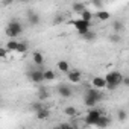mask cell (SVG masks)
<instances>
[{"mask_svg": "<svg viewBox=\"0 0 129 129\" xmlns=\"http://www.w3.org/2000/svg\"><path fill=\"white\" fill-rule=\"evenodd\" d=\"M27 23L30 24V26H38L40 24V21H41V18H40V15L35 12V11H27Z\"/></svg>", "mask_w": 129, "mask_h": 129, "instance_id": "9", "label": "cell"}, {"mask_svg": "<svg viewBox=\"0 0 129 129\" xmlns=\"http://www.w3.org/2000/svg\"><path fill=\"white\" fill-rule=\"evenodd\" d=\"M109 40H111V43H114V44H117V43H121V37H120V34H112L111 37H109Z\"/></svg>", "mask_w": 129, "mask_h": 129, "instance_id": "28", "label": "cell"}, {"mask_svg": "<svg viewBox=\"0 0 129 129\" xmlns=\"http://www.w3.org/2000/svg\"><path fill=\"white\" fill-rule=\"evenodd\" d=\"M102 115V112L99 111V109H94V108H91L90 111H88V114H87V117H85V121H87V124L88 126H94L96 124V121H97V118Z\"/></svg>", "mask_w": 129, "mask_h": 129, "instance_id": "4", "label": "cell"}, {"mask_svg": "<svg viewBox=\"0 0 129 129\" xmlns=\"http://www.w3.org/2000/svg\"><path fill=\"white\" fill-rule=\"evenodd\" d=\"M67 79H69L72 84H79L81 79H82V75H81V72H78V70H69V72H67Z\"/></svg>", "mask_w": 129, "mask_h": 129, "instance_id": "8", "label": "cell"}, {"mask_svg": "<svg viewBox=\"0 0 129 129\" xmlns=\"http://www.w3.org/2000/svg\"><path fill=\"white\" fill-rule=\"evenodd\" d=\"M82 38H84L85 41H88V43H90V41H94V40H96V32H93V30L90 29V30H87V32L82 35Z\"/></svg>", "mask_w": 129, "mask_h": 129, "instance_id": "21", "label": "cell"}, {"mask_svg": "<svg viewBox=\"0 0 129 129\" xmlns=\"http://www.w3.org/2000/svg\"><path fill=\"white\" fill-rule=\"evenodd\" d=\"M58 127H61V129H72V124L70 123H61V124H58Z\"/></svg>", "mask_w": 129, "mask_h": 129, "instance_id": "32", "label": "cell"}, {"mask_svg": "<svg viewBox=\"0 0 129 129\" xmlns=\"http://www.w3.org/2000/svg\"><path fill=\"white\" fill-rule=\"evenodd\" d=\"M49 97H50L49 90H47L46 87H40V88H38V99H40L41 102H44V100L49 99Z\"/></svg>", "mask_w": 129, "mask_h": 129, "instance_id": "13", "label": "cell"}, {"mask_svg": "<svg viewBox=\"0 0 129 129\" xmlns=\"http://www.w3.org/2000/svg\"><path fill=\"white\" fill-rule=\"evenodd\" d=\"M121 78L123 75L120 72H109L103 79H105V88L106 90H115L118 85H121Z\"/></svg>", "mask_w": 129, "mask_h": 129, "instance_id": "1", "label": "cell"}, {"mask_svg": "<svg viewBox=\"0 0 129 129\" xmlns=\"http://www.w3.org/2000/svg\"><path fill=\"white\" fill-rule=\"evenodd\" d=\"M93 87H96V88H99V90L105 88V79H103V78H100V76L93 78Z\"/></svg>", "mask_w": 129, "mask_h": 129, "instance_id": "18", "label": "cell"}, {"mask_svg": "<svg viewBox=\"0 0 129 129\" xmlns=\"http://www.w3.org/2000/svg\"><path fill=\"white\" fill-rule=\"evenodd\" d=\"M9 55V50L6 49V47H0V59H3V58H6Z\"/></svg>", "mask_w": 129, "mask_h": 129, "instance_id": "30", "label": "cell"}, {"mask_svg": "<svg viewBox=\"0 0 129 129\" xmlns=\"http://www.w3.org/2000/svg\"><path fill=\"white\" fill-rule=\"evenodd\" d=\"M112 29H114L115 34H121V32L124 30V23H123L121 20H115V21L112 23Z\"/></svg>", "mask_w": 129, "mask_h": 129, "instance_id": "15", "label": "cell"}, {"mask_svg": "<svg viewBox=\"0 0 129 129\" xmlns=\"http://www.w3.org/2000/svg\"><path fill=\"white\" fill-rule=\"evenodd\" d=\"M15 0H2V3L3 5H11V3H14Z\"/></svg>", "mask_w": 129, "mask_h": 129, "instance_id": "34", "label": "cell"}, {"mask_svg": "<svg viewBox=\"0 0 129 129\" xmlns=\"http://www.w3.org/2000/svg\"><path fill=\"white\" fill-rule=\"evenodd\" d=\"M117 118H118L120 121H124V120L127 118V112H126V109H118V111H117Z\"/></svg>", "mask_w": 129, "mask_h": 129, "instance_id": "26", "label": "cell"}, {"mask_svg": "<svg viewBox=\"0 0 129 129\" xmlns=\"http://www.w3.org/2000/svg\"><path fill=\"white\" fill-rule=\"evenodd\" d=\"M121 85L129 87V78H127V76H123V78H121Z\"/></svg>", "mask_w": 129, "mask_h": 129, "instance_id": "33", "label": "cell"}, {"mask_svg": "<svg viewBox=\"0 0 129 129\" xmlns=\"http://www.w3.org/2000/svg\"><path fill=\"white\" fill-rule=\"evenodd\" d=\"M85 96H88V97L94 99L97 103L103 100V93H100V90H99V88H96V87H94V88H90V90L85 93Z\"/></svg>", "mask_w": 129, "mask_h": 129, "instance_id": "7", "label": "cell"}, {"mask_svg": "<svg viewBox=\"0 0 129 129\" xmlns=\"http://www.w3.org/2000/svg\"><path fill=\"white\" fill-rule=\"evenodd\" d=\"M21 32H23V24H21L17 18H12V20L8 23L6 29H5V34H6L9 38H17Z\"/></svg>", "mask_w": 129, "mask_h": 129, "instance_id": "2", "label": "cell"}, {"mask_svg": "<svg viewBox=\"0 0 129 129\" xmlns=\"http://www.w3.org/2000/svg\"><path fill=\"white\" fill-rule=\"evenodd\" d=\"M109 123H111V120H109V117H105V115H100L99 118H97V121H96V124L94 126H97V127H108L109 126Z\"/></svg>", "mask_w": 129, "mask_h": 129, "instance_id": "10", "label": "cell"}, {"mask_svg": "<svg viewBox=\"0 0 129 129\" xmlns=\"http://www.w3.org/2000/svg\"><path fill=\"white\" fill-rule=\"evenodd\" d=\"M94 17H96V18H99L100 21H105V20H109V17H111V15H109V12H108V11L100 9V11H97V12L94 14Z\"/></svg>", "mask_w": 129, "mask_h": 129, "instance_id": "17", "label": "cell"}, {"mask_svg": "<svg viewBox=\"0 0 129 129\" xmlns=\"http://www.w3.org/2000/svg\"><path fill=\"white\" fill-rule=\"evenodd\" d=\"M72 24L78 29L79 35H84V34H85L87 30H90V27H91V21H87V20H82V18H79V20H73Z\"/></svg>", "mask_w": 129, "mask_h": 129, "instance_id": "3", "label": "cell"}, {"mask_svg": "<svg viewBox=\"0 0 129 129\" xmlns=\"http://www.w3.org/2000/svg\"><path fill=\"white\" fill-rule=\"evenodd\" d=\"M18 2H21V3H27L29 0H18Z\"/></svg>", "mask_w": 129, "mask_h": 129, "instance_id": "35", "label": "cell"}, {"mask_svg": "<svg viewBox=\"0 0 129 129\" xmlns=\"http://www.w3.org/2000/svg\"><path fill=\"white\" fill-rule=\"evenodd\" d=\"M91 5H93L94 8H103L105 0H91Z\"/></svg>", "mask_w": 129, "mask_h": 129, "instance_id": "29", "label": "cell"}, {"mask_svg": "<svg viewBox=\"0 0 129 129\" xmlns=\"http://www.w3.org/2000/svg\"><path fill=\"white\" fill-rule=\"evenodd\" d=\"M17 44H18V41H17L15 38H11V40L8 41V44H6V49H8L9 52H15V49H17Z\"/></svg>", "mask_w": 129, "mask_h": 129, "instance_id": "23", "label": "cell"}, {"mask_svg": "<svg viewBox=\"0 0 129 129\" xmlns=\"http://www.w3.org/2000/svg\"><path fill=\"white\" fill-rule=\"evenodd\" d=\"M44 105H43V102L40 100V102H34V103H30V111H34V112H37L38 109H41Z\"/></svg>", "mask_w": 129, "mask_h": 129, "instance_id": "27", "label": "cell"}, {"mask_svg": "<svg viewBox=\"0 0 129 129\" xmlns=\"http://www.w3.org/2000/svg\"><path fill=\"white\" fill-rule=\"evenodd\" d=\"M32 59H34V62L37 64V66H43L44 64V55L41 52H34L32 53Z\"/></svg>", "mask_w": 129, "mask_h": 129, "instance_id": "14", "label": "cell"}, {"mask_svg": "<svg viewBox=\"0 0 129 129\" xmlns=\"http://www.w3.org/2000/svg\"><path fill=\"white\" fill-rule=\"evenodd\" d=\"M43 78H44L46 82H50V81H55L56 75H55V72H52V70H44V72H43Z\"/></svg>", "mask_w": 129, "mask_h": 129, "instance_id": "20", "label": "cell"}, {"mask_svg": "<svg viewBox=\"0 0 129 129\" xmlns=\"http://www.w3.org/2000/svg\"><path fill=\"white\" fill-rule=\"evenodd\" d=\"M84 102H85V105H87L88 108H94V106L97 105V102H96L94 99H91V97H88V96H85V97H84Z\"/></svg>", "mask_w": 129, "mask_h": 129, "instance_id": "25", "label": "cell"}, {"mask_svg": "<svg viewBox=\"0 0 129 129\" xmlns=\"http://www.w3.org/2000/svg\"><path fill=\"white\" fill-rule=\"evenodd\" d=\"M56 93H58L61 97H64V99H69V97H72L73 90H72V87H70L69 84H61V85H58Z\"/></svg>", "mask_w": 129, "mask_h": 129, "instance_id": "5", "label": "cell"}, {"mask_svg": "<svg viewBox=\"0 0 129 129\" xmlns=\"http://www.w3.org/2000/svg\"><path fill=\"white\" fill-rule=\"evenodd\" d=\"M62 21H64V15H55V18H53L55 24H61Z\"/></svg>", "mask_w": 129, "mask_h": 129, "instance_id": "31", "label": "cell"}, {"mask_svg": "<svg viewBox=\"0 0 129 129\" xmlns=\"http://www.w3.org/2000/svg\"><path fill=\"white\" fill-rule=\"evenodd\" d=\"M15 52H17V53H26V52H27V43H24V41H18Z\"/></svg>", "mask_w": 129, "mask_h": 129, "instance_id": "22", "label": "cell"}, {"mask_svg": "<svg viewBox=\"0 0 129 129\" xmlns=\"http://www.w3.org/2000/svg\"><path fill=\"white\" fill-rule=\"evenodd\" d=\"M72 9H73V12L75 14H81L84 9H85V3H82V2H75L73 5H72Z\"/></svg>", "mask_w": 129, "mask_h": 129, "instance_id": "16", "label": "cell"}, {"mask_svg": "<svg viewBox=\"0 0 129 129\" xmlns=\"http://www.w3.org/2000/svg\"><path fill=\"white\" fill-rule=\"evenodd\" d=\"M64 112H66L69 117H76V114H78V111H76L75 106H67L66 109H64Z\"/></svg>", "mask_w": 129, "mask_h": 129, "instance_id": "24", "label": "cell"}, {"mask_svg": "<svg viewBox=\"0 0 129 129\" xmlns=\"http://www.w3.org/2000/svg\"><path fill=\"white\" fill-rule=\"evenodd\" d=\"M35 114H37V118H38V120H47V118L50 117V111H49L47 108H44V106H43L41 109H38Z\"/></svg>", "mask_w": 129, "mask_h": 129, "instance_id": "11", "label": "cell"}, {"mask_svg": "<svg viewBox=\"0 0 129 129\" xmlns=\"http://www.w3.org/2000/svg\"><path fill=\"white\" fill-rule=\"evenodd\" d=\"M93 17H94V14L91 12V11H88L87 8L79 14V18H82V20H87V21H91L93 20Z\"/></svg>", "mask_w": 129, "mask_h": 129, "instance_id": "19", "label": "cell"}, {"mask_svg": "<svg viewBox=\"0 0 129 129\" xmlns=\"http://www.w3.org/2000/svg\"><path fill=\"white\" fill-rule=\"evenodd\" d=\"M27 78H29V81L30 82H34V84H41V82H44V78H43V70H32V72H29L27 73Z\"/></svg>", "mask_w": 129, "mask_h": 129, "instance_id": "6", "label": "cell"}, {"mask_svg": "<svg viewBox=\"0 0 129 129\" xmlns=\"http://www.w3.org/2000/svg\"><path fill=\"white\" fill-rule=\"evenodd\" d=\"M56 69L59 70V72H62V73H67L69 70H70V64H69V61H58V64H56Z\"/></svg>", "mask_w": 129, "mask_h": 129, "instance_id": "12", "label": "cell"}]
</instances>
